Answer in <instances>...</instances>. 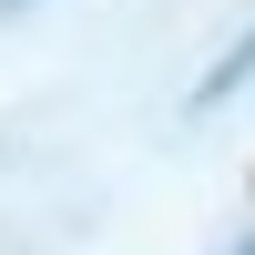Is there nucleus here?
Masks as SVG:
<instances>
[{
	"instance_id": "2",
	"label": "nucleus",
	"mask_w": 255,
	"mask_h": 255,
	"mask_svg": "<svg viewBox=\"0 0 255 255\" xmlns=\"http://www.w3.org/2000/svg\"><path fill=\"white\" fill-rule=\"evenodd\" d=\"M235 255H255V245H235Z\"/></svg>"
},
{
	"instance_id": "1",
	"label": "nucleus",
	"mask_w": 255,
	"mask_h": 255,
	"mask_svg": "<svg viewBox=\"0 0 255 255\" xmlns=\"http://www.w3.org/2000/svg\"><path fill=\"white\" fill-rule=\"evenodd\" d=\"M245 72H255V31H235V41L215 51V72L194 82V113H204V102H225V92H245Z\"/></svg>"
}]
</instances>
